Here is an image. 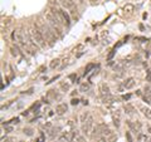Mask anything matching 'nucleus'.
<instances>
[{"label": "nucleus", "instance_id": "1", "mask_svg": "<svg viewBox=\"0 0 151 142\" xmlns=\"http://www.w3.org/2000/svg\"><path fill=\"white\" fill-rule=\"evenodd\" d=\"M29 37L33 39V40L37 43V44L40 47V48H45L47 47V43H45V39H44V35L43 33L39 30L38 28H33L29 30Z\"/></svg>", "mask_w": 151, "mask_h": 142}, {"label": "nucleus", "instance_id": "2", "mask_svg": "<svg viewBox=\"0 0 151 142\" xmlns=\"http://www.w3.org/2000/svg\"><path fill=\"white\" fill-rule=\"evenodd\" d=\"M92 130H93V117L89 115L87 121H86L84 123H82V132L88 134L89 132H92Z\"/></svg>", "mask_w": 151, "mask_h": 142}, {"label": "nucleus", "instance_id": "3", "mask_svg": "<svg viewBox=\"0 0 151 142\" xmlns=\"http://www.w3.org/2000/svg\"><path fill=\"white\" fill-rule=\"evenodd\" d=\"M58 13H59L60 23H62L63 25H66V27H69V25H71V18H69V15H68V14L64 12L63 9H59Z\"/></svg>", "mask_w": 151, "mask_h": 142}, {"label": "nucleus", "instance_id": "4", "mask_svg": "<svg viewBox=\"0 0 151 142\" xmlns=\"http://www.w3.org/2000/svg\"><path fill=\"white\" fill-rule=\"evenodd\" d=\"M100 94H101V97H102V99H103V98H107V97L111 96L110 87H108V84H106L105 82L100 84Z\"/></svg>", "mask_w": 151, "mask_h": 142}, {"label": "nucleus", "instance_id": "5", "mask_svg": "<svg viewBox=\"0 0 151 142\" xmlns=\"http://www.w3.org/2000/svg\"><path fill=\"white\" fill-rule=\"evenodd\" d=\"M126 123H127V126L130 127V130H131L134 133H139L140 131H141V127H142V125H141V123H140V122L126 121Z\"/></svg>", "mask_w": 151, "mask_h": 142}, {"label": "nucleus", "instance_id": "6", "mask_svg": "<svg viewBox=\"0 0 151 142\" xmlns=\"http://www.w3.org/2000/svg\"><path fill=\"white\" fill-rule=\"evenodd\" d=\"M67 111H68V106H67L66 103H59V104H57V107H56V113H57V115L62 116V115L66 113Z\"/></svg>", "mask_w": 151, "mask_h": 142}, {"label": "nucleus", "instance_id": "7", "mask_svg": "<svg viewBox=\"0 0 151 142\" xmlns=\"http://www.w3.org/2000/svg\"><path fill=\"white\" fill-rule=\"evenodd\" d=\"M136 86V79L135 78H127L124 82V88L125 89H132Z\"/></svg>", "mask_w": 151, "mask_h": 142}, {"label": "nucleus", "instance_id": "8", "mask_svg": "<svg viewBox=\"0 0 151 142\" xmlns=\"http://www.w3.org/2000/svg\"><path fill=\"white\" fill-rule=\"evenodd\" d=\"M48 132H49V133H48L49 137L52 138V140H54V138L58 136L59 132H60V127H58V126H57V127H52V128H49Z\"/></svg>", "mask_w": 151, "mask_h": 142}, {"label": "nucleus", "instance_id": "9", "mask_svg": "<svg viewBox=\"0 0 151 142\" xmlns=\"http://www.w3.org/2000/svg\"><path fill=\"white\" fill-rule=\"evenodd\" d=\"M47 97H48L50 101H57V99H59L60 98V94L57 92V91L52 89V91H49V92L47 93Z\"/></svg>", "mask_w": 151, "mask_h": 142}, {"label": "nucleus", "instance_id": "10", "mask_svg": "<svg viewBox=\"0 0 151 142\" xmlns=\"http://www.w3.org/2000/svg\"><path fill=\"white\" fill-rule=\"evenodd\" d=\"M59 3L62 4L63 8H66V9H73L74 8V1L73 0H59Z\"/></svg>", "mask_w": 151, "mask_h": 142}, {"label": "nucleus", "instance_id": "11", "mask_svg": "<svg viewBox=\"0 0 151 142\" xmlns=\"http://www.w3.org/2000/svg\"><path fill=\"white\" fill-rule=\"evenodd\" d=\"M76 132H77V131H71V132H64L63 137L66 138V141H67V142H73V141H74Z\"/></svg>", "mask_w": 151, "mask_h": 142}, {"label": "nucleus", "instance_id": "12", "mask_svg": "<svg viewBox=\"0 0 151 142\" xmlns=\"http://www.w3.org/2000/svg\"><path fill=\"white\" fill-rule=\"evenodd\" d=\"M140 110H141V112L146 118H151V108L145 107V106H140Z\"/></svg>", "mask_w": 151, "mask_h": 142}, {"label": "nucleus", "instance_id": "13", "mask_svg": "<svg viewBox=\"0 0 151 142\" xmlns=\"http://www.w3.org/2000/svg\"><path fill=\"white\" fill-rule=\"evenodd\" d=\"M10 53H12V56L15 57V58L20 57V50H19V48H18V45H12L10 47Z\"/></svg>", "mask_w": 151, "mask_h": 142}, {"label": "nucleus", "instance_id": "14", "mask_svg": "<svg viewBox=\"0 0 151 142\" xmlns=\"http://www.w3.org/2000/svg\"><path fill=\"white\" fill-rule=\"evenodd\" d=\"M125 112L127 115H134L135 112H136V110H135V107L132 104H126L125 106Z\"/></svg>", "mask_w": 151, "mask_h": 142}, {"label": "nucleus", "instance_id": "15", "mask_svg": "<svg viewBox=\"0 0 151 142\" xmlns=\"http://www.w3.org/2000/svg\"><path fill=\"white\" fill-rule=\"evenodd\" d=\"M89 88H91V86H89V83H82L81 87H80V92L82 93H86V92H88Z\"/></svg>", "mask_w": 151, "mask_h": 142}, {"label": "nucleus", "instance_id": "16", "mask_svg": "<svg viewBox=\"0 0 151 142\" xmlns=\"http://www.w3.org/2000/svg\"><path fill=\"white\" fill-rule=\"evenodd\" d=\"M59 64H60V59H53L52 62H50V64H49V67L52 68V69H56V68H58L59 67Z\"/></svg>", "mask_w": 151, "mask_h": 142}, {"label": "nucleus", "instance_id": "17", "mask_svg": "<svg viewBox=\"0 0 151 142\" xmlns=\"http://www.w3.org/2000/svg\"><path fill=\"white\" fill-rule=\"evenodd\" d=\"M59 86H60V88H62L64 92H67V91H69V88H71V84L69 83H66V82H60L59 83Z\"/></svg>", "mask_w": 151, "mask_h": 142}, {"label": "nucleus", "instance_id": "18", "mask_svg": "<svg viewBox=\"0 0 151 142\" xmlns=\"http://www.w3.org/2000/svg\"><path fill=\"white\" fill-rule=\"evenodd\" d=\"M134 9H135V6L132 4H126L125 8H124V10L126 13H132V12H134Z\"/></svg>", "mask_w": 151, "mask_h": 142}, {"label": "nucleus", "instance_id": "19", "mask_svg": "<svg viewBox=\"0 0 151 142\" xmlns=\"http://www.w3.org/2000/svg\"><path fill=\"white\" fill-rule=\"evenodd\" d=\"M71 15H72V18H73L74 20H77L78 18H80V14H78V12H77V9H71Z\"/></svg>", "mask_w": 151, "mask_h": 142}, {"label": "nucleus", "instance_id": "20", "mask_svg": "<svg viewBox=\"0 0 151 142\" xmlns=\"http://www.w3.org/2000/svg\"><path fill=\"white\" fill-rule=\"evenodd\" d=\"M88 117H89V113H88V112H83V113L81 115V123H84L86 121H87Z\"/></svg>", "mask_w": 151, "mask_h": 142}, {"label": "nucleus", "instance_id": "21", "mask_svg": "<svg viewBox=\"0 0 151 142\" xmlns=\"http://www.w3.org/2000/svg\"><path fill=\"white\" fill-rule=\"evenodd\" d=\"M143 101H145L146 103L151 104V93H146L145 96H143Z\"/></svg>", "mask_w": 151, "mask_h": 142}, {"label": "nucleus", "instance_id": "22", "mask_svg": "<svg viewBox=\"0 0 151 142\" xmlns=\"http://www.w3.org/2000/svg\"><path fill=\"white\" fill-rule=\"evenodd\" d=\"M23 132L27 134V136H33V130L29 128V127H27V128H24Z\"/></svg>", "mask_w": 151, "mask_h": 142}, {"label": "nucleus", "instance_id": "23", "mask_svg": "<svg viewBox=\"0 0 151 142\" xmlns=\"http://www.w3.org/2000/svg\"><path fill=\"white\" fill-rule=\"evenodd\" d=\"M84 49V47H83V44H78L77 47L74 48V52H80V53H83L82 50Z\"/></svg>", "mask_w": 151, "mask_h": 142}, {"label": "nucleus", "instance_id": "24", "mask_svg": "<svg viewBox=\"0 0 151 142\" xmlns=\"http://www.w3.org/2000/svg\"><path fill=\"white\" fill-rule=\"evenodd\" d=\"M73 142H86V138L83 136H77V137L74 138Z\"/></svg>", "mask_w": 151, "mask_h": 142}, {"label": "nucleus", "instance_id": "25", "mask_svg": "<svg viewBox=\"0 0 151 142\" xmlns=\"http://www.w3.org/2000/svg\"><path fill=\"white\" fill-rule=\"evenodd\" d=\"M96 142H106V137L105 136H97Z\"/></svg>", "mask_w": 151, "mask_h": 142}, {"label": "nucleus", "instance_id": "26", "mask_svg": "<svg viewBox=\"0 0 151 142\" xmlns=\"http://www.w3.org/2000/svg\"><path fill=\"white\" fill-rule=\"evenodd\" d=\"M68 78H69L72 82H76V81H77V78H78V77H77V74H74V73H73V74H69V77H68Z\"/></svg>", "mask_w": 151, "mask_h": 142}, {"label": "nucleus", "instance_id": "27", "mask_svg": "<svg viewBox=\"0 0 151 142\" xmlns=\"http://www.w3.org/2000/svg\"><path fill=\"white\" fill-rule=\"evenodd\" d=\"M113 125L116 126V127L120 126V118H118V117H115V118H113Z\"/></svg>", "mask_w": 151, "mask_h": 142}, {"label": "nucleus", "instance_id": "28", "mask_svg": "<svg viewBox=\"0 0 151 142\" xmlns=\"http://www.w3.org/2000/svg\"><path fill=\"white\" fill-rule=\"evenodd\" d=\"M15 140H14L13 137H5V138H3V142H14Z\"/></svg>", "mask_w": 151, "mask_h": 142}, {"label": "nucleus", "instance_id": "29", "mask_svg": "<svg viewBox=\"0 0 151 142\" xmlns=\"http://www.w3.org/2000/svg\"><path fill=\"white\" fill-rule=\"evenodd\" d=\"M12 24V19H6V20H4V23H3V27H9V25Z\"/></svg>", "mask_w": 151, "mask_h": 142}, {"label": "nucleus", "instance_id": "30", "mask_svg": "<svg viewBox=\"0 0 151 142\" xmlns=\"http://www.w3.org/2000/svg\"><path fill=\"white\" fill-rule=\"evenodd\" d=\"M93 67H95V64H89V65H88V67H87V68H86V72H84V75H86V74H88V72H89V69H92Z\"/></svg>", "mask_w": 151, "mask_h": 142}, {"label": "nucleus", "instance_id": "31", "mask_svg": "<svg viewBox=\"0 0 151 142\" xmlns=\"http://www.w3.org/2000/svg\"><path fill=\"white\" fill-rule=\"evenodd\" d=\"M78 102H80V101H78L77 98H76V99H74V98H73V99L71 101V104H72V106H77V104H78Z\"/></svg>", "mask_w": 151, "mask_h": 142}, {"label": "nucleus", "instance_id": "32", "mask_svg": "<svg viewBox=\"0 0 151 142\" xmlns=\"http://www.w3.org/2000/svg\"><path fill=\"white\" fill-rule=\"evenodd\" d=\"M130 98H131L130 94H125V96L122 97V99H124V101H128V99H130Z\"/></svg>", "mask_w": 151, "mask_h": 142}, {"label": "nucleus", "instance_id": "33", "mask_svg": "<svg viewBox=\"0 0 151 142\" xmlns=\"http://www.w3.org/2000/svg\"><path fill=\"white\" fill-rule=\"evenodd\" d=\"M5 131H6V132H12V131H13V127H12V126H5Z\"/></svg>", "mask_w": 151, "mask_h": 142}, {"label": "nucleus", "instance_id": "34", "mask_svg": "<svg viewBox=\"0 0 151 142\" xmlns=\"http://www.w3.org/2000/svg\"><path fill=\"white\" fill-rule=\"evenodd\" d=\"M37 142H44V136H43V133H42V136L37 140Z\"/></svg>", "mask_w": 151, "mask_h": 142}, {"label": "nucleus", "instance_id": "35", "mask_svg": "<svg viewBox=\"0 0 151 142\" xmlns=\"http://www.w3.org/2000/svg\"><path fill=\"white\" fill-rule=\"evenodd\" d=\"M10 123H19V118H13L12 121H10Z\"/></svg>", "mask_w": 151, "mask_h": 142}, {"label": "nucleus", "instance_id": "36", "mask_svg": "<svg viewBox=\"0 0 151 142\" xmlns=\"http://www.w3.org/2000/svg\"><path fill=\"white\" fill-rule=\"evenodd\" d=\"M23 93H25V94H32L33 93V88H30V89H28L27 92H23Z\"/></svg>", "mask_w": 151, "mask_h": 142}, {"label": "nucleus", "instance_id": "37", "mask_svg": "<svg viewBox=\"0 0 151 142\" xmlns=\"http://www.w3.org/2000/svg\"><path fill=\"white\" fill-rule=\"evenodd\" d=\"M56 142H67V141H66V138H64V137L62 136V137H60L58 141H56Z\"/></svg>", "mask_w": 151, "mask_h": 142}, {"label": "nucleus", "instance_id": "38", "mask_svg": "<svg viewBox=\"0 0 151 142\" xmlns=\"http://www.w3.org/2000/svg\"><path fill=\"white\" fill-rule=\"evenodd\" d=\"M147 81L151 82V72L150 71H149V75H147Z\"/></svg>", "mask_w": 151, "mask_h": 142}, {"label": "nucleus", "instance_id": "39", "mask_svg": "<svg viewBox=\"0 0 151 142\" xmlns=\"http://www.w3.org/2000/svg\"><path fill=\"white\" fill-rule=\"evenodd\" d=\"M89 1H91V4H96L97 0H89Z\"/></svg>", "mask_w": 151, "mask_h": 142}, {"label": "nucleus", "instance_id": "40", "mask_svg": "<svg viewBox=\"0 0 151 142\" xmlns=\"http://www.w3.org/2000/svg\"><path fill=\"white\" fill-rule=\"evenodd\" d=\"M149 132H150V133H151V127H150V128H149Z\"/></svg>", "mask_w": 151, "mask_h": 142}]
</instances>
